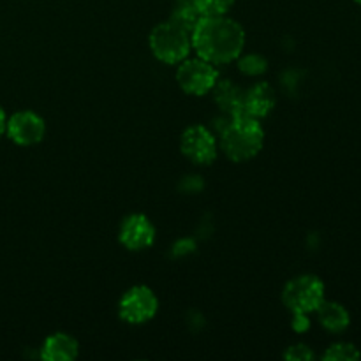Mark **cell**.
Instances as JSON below:
<instances>
[{"label": "cell", "mask_w": 361, "mask_h": 361, "mask_svg": "<svg viewBox=\"0 0 361 361\" xmlns=\"http://www.w3.org/2000/svg\"><path fill=\"white\" fill-rule=\"evenodd\" d=\"M155 240V229L145 215L134 214L122 222L120 242L129 250H143Z\"/></svg>", "instance_id": "9"}, {"label": "cell", "mask_w": 361, "mask_h": 361, "mask_svg": "<svg viewBox=\"0 0 361 361\" xmlns=\"http://www.w3.org/2000/svg\"><path fill=\"white\" fill-rule=\"evenodd\" d=\"M203 16H226L235 0H194Z\"/></svg>", "instance_id": "16"}, {"label": "cell", "mask_w": 361, "mask_h": 361, "mask_svg": "<svg viewBox=\"0 0 361 361\" xmlns=\"http://www.w3.org/2000/svg\"><path fill=\"white\" fill-rule=\"evenodd\" d=\"M222 148L226 155L235 162L249 161L256 157L263 148L264 130L259 120L249 115L231 116L222 129Z\"/></svg>", "instance_id": "2"}, {"label": "cell", "mask_w": 361, "mask_h": 361, "mask_svg": "<svg viewBox=\"0 0 361 361\" xmlns=\"http://www.w3.org/2000/svg\"><path fill=\"white\" fill-rule=\"evenodd\" d=\"M275 104H277L275 90L264 81L252 85L243 94V115H249L252 118L259 120L268 116L274 111Z\"/></svg>", "instance_id": "10"}, {"label": "cell", "mask_w": 361, "mask_h": 361, "mask_svg": "<svg viewBox=\"0 0 361 361\" xmlns=\"http://www.w3.org/2000/svg\"><path fill=\"white\" fill-rule=\"evenodd\" d=\"M197 56L214 66L236 60L245 46V32L235 20L226 16H203L192 34Z\"/></svg>", "instance_id": "1"}, {"label": "cell", "mask_w": 361, "mask_h": 361, "mask_svg": "<svg viewBox=\"0 0 361 361\" xmlns=\"http://www.w3.org/2000/svg\"><path fill=\"white\" fill-rule=\"evenodd\" d=\"M182 152L196 164H212L217 159V141L203 126H192L183 133Z\"/></svg>", "instance_id": "7"}, {"label": "cell", "mask_w": 361, "mask_h": 361, "mask_svg": "<svg viewBox=\"0 0 361 361\" xmlns=\"http://www.w3.org/2000/svg\"><path fill=\"white\" fill-rule=\"evenodd\" d=\"M361 358L360 349L349 342H338V344L330 345L323 355L324 361H356Z\"/></svg>", "instance_id": "15"}, {"label": "cell", "mask_w": 361, "mask_h": 361, "mask_svg": "<svg viewBox=\"0 0 361 361\" xmlns=\"http://www.w3.org/2000/svg\"><path fill=\"white\" fill-rule=\"evenodd\" d=\"M201 18H203V14L200 13V9L196 7L194 0H180V2L176 4L175 11H173L171 21L178 25V27L185 28L189 34H192V30L201 21Z\"/></svg>", "instance_id": "14"}, {"label": "cell", "mask_w": 361, "mask_h": 361, "mask_svg": "<svg viewBox=\"0 0 361 361\" xmlns=\"http://www.w3.org/2000/svg\"><path fill=\"white\" fill-rule=\"evenodd\" d=\"M6 133L11 140L21 147H30L44 137V120L32 111H18L7 120Z\"/></svg>", "instance_id": "8"}, {"label": "cell", "mask_w": 361, "mask_h": 361, "mask_svg": "<svg viewBox=\"0 0 361 361\" xmlns=\"http://www.w3.org/2000/svg\"><path fill=\"white\" fill-rule=\"evenodd\" d=\"M238 69L247 76H261L268 69V62L264 56L252 53V55H247L240 60Z\"/></svg>", "instance_id": "17"}, {"label": "cell", "mask_w": 361, "mask_h": 361, "mask_svg": "<svg viewBox=\"0 0 361 361\" xmlns=\"http://www.w3.org/2000/svg\"><path fill=\"white\" fill-rule=\"evenodd\" d=\"M190 48H192L190 34L173 21L159 23L152 30L150 49L161 62L180 63L187 59Z\"/></svg>", "instance_id": "4"}, {"label": "cell", "mask_w": 361, "mask_h": 361, "mask_svg": "<svg viewBox=\"0 0 361 361\" xmlns=\"http://www.w3.org/2000/svg\"><path fill=\"white\" fill-rule=\"evenodd\" d=\"M78 351H80V345L73 337L66 334H56L46 338L41 358L46 361H73L76 360Z\"/></svg>", "instance_id": "12"}, {"label": "cell", "mask_w": 361, "mask_h": 361, "mask_svg": "<svg viewBox=\"0 0 361 361\" xmlns=\"http://www.w3.org/2000/svg\"><path fill=\"white\" fill-rule=\"evenodd\" d=\"M316 312L321 326H323L324 330L331 331V334H342L344 330H348L349 323H351V316H349L345 307H342L341 303L326 302V300H324V302L317 307Z\"/></svg>", "instance_id": "13"}, {"label": "cell", "mask_w": 361, "mask_h": 361, "mask_svg": "<svg viewBox=\"0 0 361 361\" xmlns=\"http://www.w3.org/2000/svg\"><path fill=\"white\" fill-rule=\"evenodd\" d=\"M284 358L288 361H310L314 360V353L309 345L296 344L288 348V351L284 353Z\"/></svg>", "instance_id": "18"}, {"label": "cell", "mask_w": 361, "mask_h": 361, "mask_svg": "<svg viewBox=\"0 0 361 361\" xmlns=\"http://www.w3.org/2000/svg\"><path fill=\"white\" fill-rule=\"evenodd\" d=\"M355 2H358V4H360V6H361V0H355Z\"/></svg>", "instance_id": "20"}, {"label": "cell", "mask_w": 361, "mask_h": 361, "mask_svg": "<svg viewBox=\"0 0 361 361\" xmlns=\"http://www.w3.org/2000/svg\"><path fill=\"white\" fill-rule=\"evenodd\" d=\"M282 302L295 316V330L303 331L309 328L307 314L316 312L324 302V284L316 275H300L288 282L282 293Z\"/></svg>", "instance_id": "3"}, {"label": "cell", "mask_w": 361, "mask_h": 361, "mask_svg": "<svg viewBox=\"0 0 361 361\" xmlns=\"http://www.w3.org/2000/svg\"><path fill=\"white\" fill-rule=\"evenodd\" d=\"M180 88L190 95H204L214 88L219 80V71L204 59H190L180 62L176 71Z\"/></svg>", "instance_id": "5"}, {"label": "cell", "mask_w": 361, "mask_h": 361, "mask_svg": "<svg viewBox=\"0 0 361 361\" xmlns=\"http://www.w3.org/2000/svg\"><path fill=\"white\" fill-rule=\"evenodd\" d=\"M6 123H7L6 113H4L2 106H0V137H2V134L6 133Z\"/></svg>", "instance_id": "19"}, {"label": "cell", "mask_w": 361, "mask_h": 361, "mask_svg": "<svg viewBox=\"0 0 361 361\" xmlns=\"http://www.w3.org/2000/svg\"><path fill=\"white\" fill-rule=\"evenodd\" d=\"M214 99L219 108L229 116L243 115V94L245 90L233 83L231 80H217L214 85Z\"/></svg>", "instance_id": "11"}, {"label": "cell", "mask_w": 361, "mask_h": 361, "mask_svg": "<svg viewBox=\"0 0 361 361\" xmlns=\"http://www.w3.org/2000/svg\"><path fill=\"white\" fill-rule=\"evenodd\" d=\"M159 302L154 291L145 286H137L127 291L123 298L120 300L118 312L126 323L141 324L150 321L157 314Z\"/></svg>", "instance_id": "6"}]
</instances>
